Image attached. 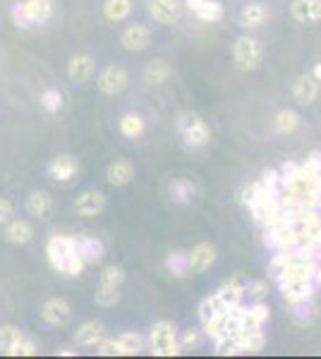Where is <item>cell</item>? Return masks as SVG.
Wrapping results in <instances>:
<instances>
[{
	"label": "cell",
	"mask_w": 321,
	"mask_h": 359,
	"mask_svg": "<svg viewBox=\"0 0 321 359\" xmlns=\"http://www.w3.org/2000/svg\"><path fill=\"white\" fill-rule=\"evenodd\" d=\"M96 355H101V357H120L118 338H103V340L96 345Z\"/></svg>",
	"instance_id": "ee69618b"
},
{
	"label": "cell",
	"mask_w": 321,
	"mask_h": 359,
	"mask_svg": "<svg viewBox=\"0 0 321 359\" xmlns=\"http://www.w3.org/2000/svg\"><path fill=\"white\" fill-rule=\"evenodd\" d=\"M79 173V161L70 154H63V156H55V158L48 163V178L60 182V185H68L77 178Z\"/></svg>",
	"instance_id": "5bb4252c"
},
{
	"label": "cell",
	"mask_w": 321,
	"mask_h": 359,
	"mask_svg": "<svg viewBox=\"0 0 321 359\" xmlns=\"http://www.w3.org/2000/svg\"><path fill=\"white\" fill-rule=\"evenodd\" d=\"M55 12V0H22L14 3L10 17L19 29H29L34 24H46Z\"/></svg>",
	"instance_id": "3957f363"
},
{
	"label": "cell",
	"mask_w": 321,
	"mask_h": 359,
	"mask_svg": "<svg viewBox=\"0 0 321 359\" xmlns=\"http://www.w3.org/2000/svg\"><path fill=\"white\" fill-rule=\"evenodd\" d=\"M189 259V273L199 276V273L209 271L216 264V247L211 242H199L197 247H192V252H187Z\"/></svg>",
	"instance_id": "e0dca14e"
},
{
	"label": "cell",
	"mask_w": 321,
	"mask_h": 359,
	"mask_svg": "<svg viewBox=\"0 0 321 359\" xmlns=\"http://www.w3.org/2000/svg\"><path fill=\"white\" fill-rule=\"evenodd\" d=\"M314 285H317V287H321V266H319V271L314 273Z\"/></svg>",
	"instance_id": "c3c4849f"
},
{
	"label": "cell",
	"mask_w": 321,
	"mask_h": 359,
	"mask_svg": "<svg viewBox=\"0 0 321 359\" xmlns=\"http://www.w3.org/2000/svg\"><path fill=\"white\" fill-rule=\"evenodd\" d=\"M125 283V269L120 264H110L101 271L99 285L101 287H120Z\"/></svg>",
	"instance_id": "d590c367"
},
{
	"label": "cell",
	"mask_w": 321,
	"mask_h": 359,
	"mask_svg": "<svg viewBox=\"0 0 321 359\" xmlns=\"http://www.w3.org/2000/svg\"><path fill=\"white\" fill-rule=\"evenodd\" d=\"M94 302H96L99 307H103V309L115 307L120 302V287H101L99 285L96 295H94Z\"/></svg>",
	"instance_id": "ab89813d"
},
{
	"label": "cell",
	"mask_w": 321,
	"mask_h": 359,
	"mask_svg": "<svg viewBox=\"0 0 321 359\" xmlns=\"http://www.w3.org/2000/svg\"><path fill=\"white\" fill-rule=\"evenodd\" d=\"M96 84H99V91H101V94L120 96L125 89L130 87V72L123 68V65L110 63V65H106V68L101 70Z\"/></svg>",
	"instance_id": "ba28073f"
},
{
	"label": "cell",
	"mask_w": 321,
	"mask_h": 359,
	"mask_svg": "<svg viewBox=\"0 0 321 359\" xmlns=\"http://www.w3.org/2000/svg\"><path fill=\"white\" fill-rule=\"evenodd\" d=\"M74 216L79 218H99L106 211V194L99 189H84L72 204Z\"/></svg>",
	"instance_id": "9c48e42d"
},
{
	"label": "cell",
	"mask_w": 321,
	"mask_h": 359,
	"mask_svg": "<svg viewBox=\"0 0 321 359\" xmlns=\"http://www.w3.org/2000/svg\"><path fill=\"white\" fill-rule=\"evenodd\" d=\"M118 342H120V357H134L147 350V338L137 331H125L118 338Z\"/></svg>",
	"instance_id": "83f0119b"
},
{
	"label": "cell",
	"mask_w": 321,
	"mask_h": 359,
	"mask_svg": "<svg viewBox=\"0 0 321 359\" xmlns=\"http://www.w3.org/2000/svg\"><path fill=\"white\" fill-rule=\"evenodd\" d=\"M94 72H96V63H94V58L89 53H74L72 58H70L68 63V77L72 79L74 84H87L89 79L94 77Z\"/></svg>",
	"instance_id": "2e32d148"
},
{
	"label": "cell",
	"mask_w": 321,
	"mask_h": 359,
	"mask_svg": "<svg viewBox=\"0 0 321 359\" xmlns=\"http://www.w3.org/2000/svg\"><path fill=\"white\" fill-rule=\"evenodd\" d=\"M271 318V309L264 300L252 302L242 309V328H264Z\"/></svg>",
	"instance_id": "d4e9b609"
},
{
	"label": "cell",
	"mask_w": 321,
	"mask_h": 359,
	"mask_svg": "<svg viewBox=\"0 0 321 359\" xmlns=\"http://www.w3.org/2000/svg\"><path fill=\"white\" fill-rule=\"evenodd\" d=\"M46 256L51 269L58 271L60 276L77 278L87 269V264H84V259L77 252V237L65 235V232H55V235L48 237Z\"/></svg>",
	"instance_id": "6da1fadb"
},
{
	"label": "cell",
	"mask_w": 321,
	"mask_h": 359,
	"mask_svg": "<svg viewBox=\"0 0 321 359\" xmlns=\"http://www.w3.org/2000/svg\"><path fill=\"white\" fill-rule=\"evenodd\" d=\"M317 214H319V218H321V194H319V201H317Z\"/></svg>",
	"instance_id": "681fc988"
},
{
	"label": "cell",
	"mask_w": 321,
	"mask_h": 359,
	"mask_svg": "<svg viewBox=\"0 0 321 359\" xmlns=\"http://www.w3.org/2000/svg\"><path fill=\"white\" fill-rule=\"evenodd\" d=\"M178 132H180L183 144L192 151L204 149V146L211 141V127H209L202 118H197V115H180Z\"/></svg>",
	"instance_id": "5b68a950"
},
{
	"label": "cell",
	"mask_w": 321,
	"mask_h": 359,
	"mask_svg": "<svg viewBox=\"0 0 321 359\" xmlns=\"http://www.w3.org/2000/svg\"><path fill=\"white\" fill-rule=\"evenodd\" d=\"M134 0H106L103 3V17L106 22H123L132 14Z\"/></svg>",
	"instance_id": "1f68e13d"
},
{
	"label": "cell",
	"mask_w": 321,
	"mask_h": 359,
	"mask_svg": "<svg viewBox=\"0 0 321 359\" xmlns=\"http://www.w3.org/2000/svg\"><path fill=\"white\" fill-rule=\"evenodd\" d=\"M106 338V326L101 321H84L74 331V345L79 347H96Z\"/></svg>",
	"instance_id": "ffe728a7"
},
{
	"label": "cell",
	"mask_w": 321,
	"mask_h": 359,
	"mask_svg": "<svg viewBox=\"0 0 321 359\" xmlns=\"http://www.w3.org/2000/svg\"><path fill=\"white\" fill-rule=\"evenodd\" d=\"M319 271V261L309 259V256H300V259L290 261L285 269H280L273 276V280L278 283V287L295 285V283H314V273Z\"/></svg>",
	"instance_id": "8992f818"
},
{
	"label": "cell",
	"mask_w": 321,
	"mask_h": 359,
	"mask_svg": "<svg viewBox=\"0 0 321 359\" xmlns=\"http://www.w3.org/2000/svg\"><path fill=\"white\" fill-rule=\"evenodd\" d=\"M58 355H63V357H74L77 352H74L72 347H63V350H58Z\"/></svg>",
	"instance_id": "7dc6e473"
},
{
	"label": "cell",
	"mask_w": 321,
	"mask_h": 359,
	"mask_svg": "<svg viewBox=\"0 0 321 359\" xmlns=\"http://www.w3.org/2000/svg\"><path fill=\"white\" fill-rule=\"evenodd\" d=\"M5 240L10 245H29L34 240V225L27 218H10L5 223Z\"/></svg>",
	"instance_id": "7402d4cb"
},
{
	"label": "cell",
	"mask_w": 321,
	"mask_h": 359,
	"mask_svg": "<svg viewBox=\"0 0 321 359\" xmlns=\"http://www.w3.org/2000/svg\"><path fill=\"white\" fill-rule=\"evenodd\" d=\"M199 345H202V333L199 331H185L183 336H180V352H189V350H199Z\"/></svg>",
	"instance_id": "7bdbcfd3"
},
{
	"label": "cell",
	"mask_w": 321,
	"mask_h": 359,
	"mask_svg": "<svg viewBox=\"0 0 321 359\" xmlns=\"http://www.w3.org/2000/svg\"><path fill=\"white\" fill-rule=\"evenodd\" d=\"M216 295L223 300V305L228 307H238L245 302V285L240 283V278H233V280L223 283V285L216 290Z\"/></svg>",
	"instance_id": "4dcf8cb0"
},
{
	"label": "cell",
	"mask_w": 321,
	"mask_h": 359,
	"mask_svg": "<svg viewBox=\"0 0 321 359\" xmlns=\"http://www.w3.org/2000/svg\"><path fill=\"white\" fill-rule=\"evenodd\" d=\"M118 130L125 139H139V136L147 132V123H144V118L139 113H125L118 120Z\"/></svg>",
	"instance_id": "f546056e"
},
{
	"label": "cell",
	"mask_w": 321,
	"mask_h": 359,
	"mask_svg": "<svg viewBox=\"0 0 321 359\" xmlns=\"http://www.w3.org/2000/svg\"><path fill=\"white\" fill-rule=\"evenodd\" d=\"M168 192H170V199H173L175 204H192V199L197 196V187H194V182L187 178H175L168 185Z\"/></svg>",
	"instance_id": "f1b7e54d"
},
{
	"label": "cell",
	"mask_w": 321,
	"mask_h": 359,
	"mask_svg": "<svg viewBox=\"0 0 321 359\" xmlns=\"http://www.w3.org/2000/svg\"><path fill=\"white\" fill-rule=\"evenodd\" d=\"M165 269H168L170 276L175 278H185L189 273V259H187V252H170L165 256Z\"/></svg>",
	"instance_id": "e575fe53"
},
{
	"label": "cell",
	"mask_w": 321,
	"mask_h": 359,
	"mask_svg": "<svg viewBox=\"0 0 321 359\" xmlns=\"http://www.w3.org/2000/svg\"><path fill=\"white\" fill-rule=\"evenodd\" d=\"M147 12L160 27H173L185 12V0H149Z\"/></svg>",
	"instance_id": "52a82bcc"
},
{
	"label": "cell",
	"mask_w": 321,
	"mask_h": 359,
	"mask_svg": "<svg viewBox=\"0 0 321 359\" xmlns=\"http://www.w3.org/2000/svg\"><path fill=\"white\" fill-rule=\"evenodd\" d=\"M314 290H317L314 283H295V285L280 287V292H283V297H285L288 305L300 302V300H314Z\"/></svg>",
	"instance_id": "836d02e7"
},
{
	"label": "cell",
	"mask_w": 321,
	"mask_h": 359,
	"mask_svg": "<svg viewBox=\"0 0 321 359\" xmlns=\"http://www.w3.org/2000/svg\"><path fill=\"white\" fill-rule=\"evenodd\" d=\"M300 125H302V118H300L298 110L283 108V110H278V113H276V118H273V132L288 136V134L298 132Z\"/></svg>",
	"instance_id": "4316f807"
},
{
	"label": "cell",
	"mask_w": 321,
	"mask_h": 359,
	"mask_svg": "<svg viewBox=\"0 0 321 359\" xmlns=\"http://www.w3.org/2000/svg\"><path fill=\"white\" fill-rule=\"evenodd\" d=\"M77 252L87 266L101 264L103 256H106V247H103V242L99 240V237H92V235L77 237Z\"/></svg>",
	"instance_id": "d6986e66"
},
{
	"label": "cell",
	"mask_w": 321,
	"mask_h": 359,
	"mask_svg": "<svg viewBox=\"0 0 321 359\" xmlns=\"http://www.w3.org/2000/svg\"><path fill=\"white\" fill-rule=\"evenodd\" d=\"M106 180L110 187H127L134 180V165L127 158H115L106 168Z\"/></svg>",
	"instance_id": "603a6c76"
},
{
	"label": "cell",
	"mask_w": 321,
	"mask_h": 359,
	"mask_svg": "<svg viewBox=\"0 0 321 359\" xmlns=\"http://www.w3.org/2000/svg\"><path fill=\"white\" fill-rule=\"evenodd\" d=\"M5 355L8 357H34L37 355V342H34L29 336H22Z\"/></svg>",
	"instance_id": "f35d334b"
},
{
	"label": "cell",
	"mask_w": 321,
	"mask_h": 359,
	"mask_svg": "<svg viewBox=\"0 0 321 359\" xmlns=\"http://www.w3.org/2000/svg\"><path fill=\"white\" fill-rule=\"evenodd\" d=\"M149 43H152V32H149L147 24H127L120 34V45L130 53H142L149 48Z\"/></svg>",
	"instance_id": "8fae6325"
},
{
	"label": "cell",
	"mask_w": 321,
	"mask_h": 359,
	"mask_svg": "<svg viewBox=\"0 0 321 359\" xmlns=\"http://www.w3.org/2000/svg\"><path fill=\"white\" fill-rule=\"evenodd\" d=\"M41 318L48 326H68L70 318H72V307L63 297H51L41 305Z\"/></svg>",
	"instance_id": "7c38bea8"
},
{
	"label": "cell",
	"mask_w": 321,
	"mask_h": 359,
	"mask_svg": "<svg viewBox=\"0 0 321 359\" xmlns=\"http://www.w3.org/2000/svg\"><path fill=\"white\" fill-rule=\"evenodd\" d=\"M312 77L317 79V82H321V63H317V65L312 68Z\"/></svg>",
	"instance_id": "bcb514c9"
},
{
	"label": "cell",
	"mask_w": 321,
	"mask_h": 359,
	"mask_svg": "<svg viewBox=\"0 0 321 359\" xmlns=\"http://www.w3.org/2000/svg\"><path fill=\"white\" fill-rule=\"evenodd\" d=\"M147 347L152 355L156 357H175L180 355V333L178 326L168 318L163 321H156L152 328H149L147 336Z\"/></svg>",
	"instance_id": "7a4b0ae2"
},
{
	"label": "cell",
	"mask_w": 321,
	"mask_h": 359,
	"mask_svg": "<svg viewBox=\"0 0 321 359\" xmlns=\"http://www.w3.org/2000/svg\"><path fill=\"white\" fill-rule=\"evenodd\" d=\"M290 12L298 22L302 24H317L321 22V0H293Z\"/></svg>",
	"instance_id": "cb8c5ba5"
},
{
	"label": "cell",
	"mask_w": 321,
	"mask_h": 359,
	"mask_svg": "<svg viewBox=\"0 0 321 359\" xmlns=\"http://www.w3.org/2000/svg\"><path fill=\"white\" fill-rule=\"evenodd\" d=\"M233 338L238 340L240 355H259L267 347V333L264 328H240L233 333Z\"/></svg>",
	"instance_id": "4fadbf2b"
},
{
	"label": "cell",
	"mask_w": 321,
	"mask_h": 359,
	"mask_svg": "<svg viewBox=\"0 0 321 359\" xmlns=\"http://www.w3.org/2000/svg\"><path fill=\"white\" fill-rule=\"evenodd\" d=\"M185 10L187 12H192L197 19H202V22H220V19L225 17V8L223 3H218V0H185Z\"/></svg>",
	"instance_id": "9a60e30c"
},
{
	"label": "cell",
	"mask_w": 321,
	"mask_h": 359,
	"mask_svg": "<svg viewBox=\"0 0 321 359\" xmlns=\"http://www.w3.org/2000/svg\"><path fill=\"white\" fill-rule=\"evenodd\" d=\"M214 345H216V355H220V357H235V355H240L238 340H235L233 336L218 338V340H216Z\"/></svg>",
	"instance_id": "b9f144b4"
},
{
	"label": "cell",
	"mask_w": 321,
	"mask_h": 359,
	"mask_svg": "<svg viewBox=\"0 0 321 359\" xmlns=\"http://www.w3.org/2000/svg\"><path fill=\"white\" fill-rule=\"evenodd\" d=\"M170 74H173L170 65L165 63L163 58H154V60H149V63H147L142 77H144V82H147L149 87H160L163 82H168Z\"/></svg>",
	"instance_id": "484cf974"
},
{
	"label": "cell",
	"mask_w": 321,
	"mask_h": 359,
	"mask_svg": "<svg viewBox=\"0 0 321 359\" xmlns=\"http://www.w3.org/2000/svg\"><path fill=\"white\" fill-rule=\"evenodd\" d=\"M269 292V283L267 280H249L247 285H245V300L249 302H259L264 300Z\"/></svg>",
	"instance_id": "60d3db41"
},
{
	"label": "cell",
	"mask_w": 321,
	"mask_h": 359,
	"mask_svg": "<svg viewBox=\"0 0 321 359\" xmlns=\"http://www.w3.org/2000/svg\"><path fill=\"white\" fill-rule=\"evenodd\" d=\"M269 17H271L269 5L262 3V0H252V3H247L240 10L238 24L242 29H247V32H254V29H262L269 22Z\"/></svg>",
	"instance_id": "30bf717a"
},
{
	"label": "cell",
	"mask_w": 321,
	"mask_h": 359,
	"mask_svg": "<svg viewBox=\"0 0 321 359\" xmlns=\"http://www.w3.org/2000/svg\"><path fill=\"white\" fill-rule=\"evenodd\" d=\"M319 94H321V82H317L312 74H302V77H298V82L293 84L295 101L302 105H312L314 101L319 99Z\"/></svg>",
	"instance_id": "44dd1931"
},
{
	"label": "cell",
	"mask_w": 321,
	"mask_h": 359,
	"mask_svg": "<svg viewBox=\"0 0 321 359\" xmlns=\"http://www.w3.org/2000/svg\"><path fill=\"white\" fill-rule=\"evenodd\" d=\"M22 336H24V333L19 331L17 326H12V323H5V326H0V355H5V352H8L10 347H12Z\"/></svg>",
	"instance_id": "8d00e7d4"
},
{
	"label": "cell",
	"mask_w": 321,
	"mask_h": 359,
	"mask_svg": "<svg viewBox=\"0 0 321 359\" xmlns=\"http://www.w3.org/2000/svg\"><path fill=\"white\" fill-rule=\"evenodd\" d=\"M24 209H27V214L34 216V218L48 220L53 216V196H51V192L34 189L32 194L27 196V201H24Z\"/></svg>",
	"instance_id": "ac0fdd59"
},
{
	"label": "cell",
	"mask_w": 321,
	"mask_h": 359,
	"mask_svg": "<svg viewBox=\"0 0 321 359\" xmlns=\"http://www.w3.org/2000/svg\"><path fill=\"white\" fill-rule=\"evenodd\" d=\"M233 60H235V68L240 70V72H254V70L262 65L264 60V45L259 39L249 37V34H245V37H238L233 43Z\"/></svg>",
	"instance_id": "277c9868"
},
{
	"label": "cell",
	"mask_w": 321,
	"mask_h": 359,
	"mask_svg": "<svg viewBox=\"0 0 321 359\" xmlns=\"http://www.w3.org/2000/svg\"><path fill=\"white\" fill-rule=\"evenodd\" d=\"M39 103H41V108L46 110V113H58V110L63 108V94H60L58 89H46L39 96Z\"/></svg>",
	"instance_id": "74e56055"
},
{
	"label": "cell",
	"mask_w": 321,
	"mask_h": 359,
	"mask_svg": "<svg viewBox=\"0 0 321 359\" xmlns=\"http://www.w3.org/2000/svg\"><path fill=\"white\" fill-rule=\"evenodd\" d=\"M14 216V204L8 196H0V225H5Z\"/></svg>",
	"instance_id": "f6af8a7d"
},
{
	"label": "cell",
	"mask_w": 321,
	"mask_h": 359,
	"mask_svg": "<svg viewBox=\"0 0 321 359\" xmlns=\"http://www.w3.org/2000/svg\"><path fill=\"white\" fill-rule=\"evenodd\" d=\"M288 307H290V314H293L295 323H300V326H309V323L317 318V305H314V300H300Z\"/></svg>",
	"instance_id": "d6a6232c"
}]
</instances>
